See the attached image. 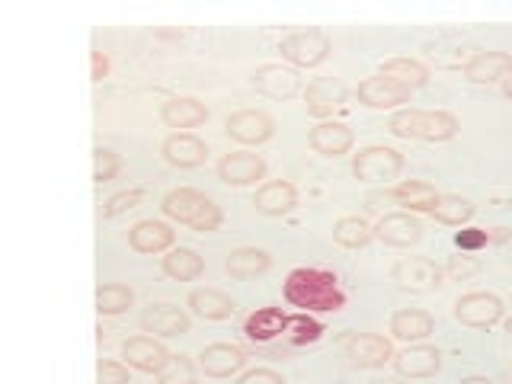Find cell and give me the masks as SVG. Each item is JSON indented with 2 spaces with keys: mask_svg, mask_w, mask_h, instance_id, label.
<instances>
[{
  "mask_svg": "<svg viewBox=\"0 0 512 384\" xmlns=\"http://www.w3.org/2000/svg\"><path fill=\"white\" fill-rule=\"evenodd\" d=\"M199 378V362H192L189 356H170L167 368L157 375V384H196Z\"/></svg>",
  "mask_w": 512,
  "mask_h": 384,
  "instance_id": "36",
  "label": "cell"
},
{
  "mask_svg": "<svg viewBox=\"0 0 512 384\" xmlns=\"http://www.w3.org/2000/svg\"><path fill=\"white\" fill-rule=\"evenodd\" d=\"M346 356L356 368L378 372V368L394 362V346L388 336H381V333H352L346 340Z\"/></svg>",
  "mask_w": 512,
  "mask_h": 384,
  "instance_id": "17",
  "label": "cell"
},
{
  "mask_svg": "<svg viewBox=\"0 0 512 384\" xmlns=\"http://www.w3.org/2000/svg\"><path fill=\"white\" fill-rule=\"evenodd\" d=\"M404 167H407L404 154L397 148H388V144H368V148H359V154H352V176L359 183L388 186L404 173Z\"/></svg>",
  "mask_w": 512,
  "mask_h": 384,
  "instance_id": "5",
  "label": "cell"
},
{
  "mask_svg": "<svg viewBox=\"0 0 512 384\" xmlns=\"http://www.w3.org/2000/svg\"><path fill=\"white\" fill-rule=\"evenodd\" d=\"M391 279L404 288V292L426 295L445 285V269L436 260H429V256H404V260L394 263Z\"/></svg>",
  "mask_w": 512,
  "mask_h": 384,
  "instance_id": "8",
  "label": "cell"
},
{
  "mask_svg": "<svg viewBox=\"0 0 512 384\" xmlns=\"http://www.w3.org/2000/svg\"><path fill=\"white\" fill-rule=\"evenodd\" d=\"M135 304V292L122 282H103L96 288V311L100 317H119Z\"/></svg>",
  "mask_w": 512,
  "mask_h": 384,
  "instance_id": "35",
  "label": "cell"
},
{
  "mask_svg": "<svg viewBox=\"0 0 512 384\" xmlns=\"http://www.w3.org/2000/svg\"><path fill=\"white\" fill-rule=\"evenodd\" d=\"M349 100V87L340 77H314L308 90H304V109L317 122L333 119V112H340Z\"/></svg>",
  "mask_w": 512,
  "mask_h": 384,
  "instance_id": "12",
  "label": "cell"
},
{
  "mask_svg": "<svg viewBox=\"0 0 512 384\" xmlns=\"http://www.w3.org/2000/svg\"><path fill=\"white\" fill-rule=\"evenodd\" d=\"M96 384H132V368L116 359L96 362Z\"/></svg>",
  "mask_w": 512,
  "mask_h": 384,
  "instance_id": "40",
  "label": "cell"
},
{
  "mask_svg": "<svg viewBox=\"0 0 512 384\" xmlns=\"http://www.w3.org/2000/svg\"><path fill=\"white\" fill-rule=\"evenodd\" d=\"M458 384H496V381L487 378V375H468V378H461Z\"/></svg>",
  "mask_w": 512,
  "mask_h": 384,
  "instance_id": "45",
  "label": "cell"
},
{
  "mask_svg": "<svg viewBox=\"0 0 512 384\" xmlns=\"http://www.w3.org/2000/svg\"><path fill=\"white\" fill-rule=\"evenodd\" d=\"M509 304H512V298H509Z\"/></svg>",
  "mask_w": 512,
  "mask_h": 384,
  "instance_id": "50",
  "label": "cell"
},
{
  "mask_svg": "<svg viewBox=\"0 0 512 384\" xmlns=\"http://www.w3.org/2000/svg\"><path fill=\"white\" fill-rule=\"evenodd\" d=\"M282 295L292 308L304 314H336L346 308V292L340 288L333 269L324 266H298L285 276Z\"/></svg>",
  "mask_w": 512,
  "mask_h": 384,
  "instance_id": "1",
  "label": "cell"
},
{
  "mask_svg": "<svg viewBox=\"0 0 512 384\" xmlns=\"http://www.w3.org/2000/svg\"><path fill=\"white\" fill-rule=\"evenodd\" d=\"M250 84H253L256 93L269 96V100L285 103V100H292V96L301 93V74L292 68V64L269 61V64H260V68L253 71Z\"/></svg>",
  "mask_w": 512,
  "mask_h": 384,
  "instance_id": "14",
  "label": "cell"
},
{
  "mask_svg": "<svg viewBox=\"0 0 512 384\" xmlns=\"http://www.w3.org/2000/svg\"><path fill=\"white\" fill-rule=\"evenodd\" d=\"M509 381H512V368H509Z\"/></svg>",
  "mask_w": 512,
  "mask_h": 384,
  "instance_id": "49",
  "label": "cell"
},
{
  "mask_svg": "<svg viewBox=\"0 0 512 384\" xmlns=\"http://www.w3.org/2000/svg\"><path fill=\"white\" fill-rule=\"evenodd\" d=\"M365 384H413V381H407V378H372Z\"/></svg>",
  "mask_w": 512,
  "mask_h": 384,
  "instance_id": "46",
  "label": "cell"
},
{
  "mask_svg": "<svg viewBox=\"0 0 512 384\" xmlns=\"http://www.w3.org/2000/svg\"><path fill=\"white\" fill-rule=\"evenodd\" d=\"M452 314H455L458 324L471 327V330H490L496 324H503L506 304L500 295H493V292H468L455 301Z\"/></svg>",
  "mask_w": 512,
  "mask_h": 384,
  "instance_id": "7",
  "label": "cell"
},
{
  "mask_svg": "<svg viewBox=\"0 0 512 384\" xmlns=\"http://www.w3.org/2000/svg\"><path fill=\"white\" fill-rule=\"evenodd\" d=\"M173 244H176V231L167 221H157V218H141L132 224V231H128V247L141 256L167 253L173 250Z\"/></svg>",
  "mask_w": 512,
  "mask_h": 384,
  "instance_id": "21",
  "label": "cell"
},
{
  "mask_svg": "<svg viewBox=\"0 0 512 384\" xmlns=\"http://www.w3.org/2000/svg\"><path fill=\"white\" fill-rule=\"evenodd\" d=\"M442 196V192H436V186L426 183V180H404L397 186H384L378 192H368L365 196V208L368 212H381V208H391V205H400V212H432V205H436V199Z\"/></svg>",
  "mask_w": 512,
  "mask_h": 384,
  "instance_id": "4",
  "label": "cell"
},
{
  "mask_svg": "<svg viewBox=\"0 0 512 384\" xmlns=\"http://www.w3.org/2000/svg\"><path fill=\"white\" fill-rule=\"evenodd\" d=\"M477 212V205L464 196H439L436 205H432L429 218L445 224V228H461V224H468Z\"/></svg>",
  "mask_w": 512,
  "mask_h": 384,
  "instance_id": "34",
  "label": "cell"
},
{
  "mask_svg": "<svg viewBox=\"0 0 512 384\" xmlns=\"http://www.w3.org/2000/svg\"><path fill=\"white\" fill-rule=\"evenodd\" d=\"M436 333V317L423 308H400L391 314V336L400 343H426Z\"/></svg>",
  "mask_w": 512,
  "mask_h": 384,
  "instance_id": "26",
  "label": "cell"
},
{
  "mask_svg": "<svg viewBox=\"0 0 512 384\" xmlns=\"http://www.w3.org/2000/svg\"><path fill=\"white\" fill-rule=\"evenodd\" d=\"M186 308L202 320H231L237 304L228 292H221V288H192L186 298Z\"/></svg>",
  "mask_w": 512,
  "mask_h": 384,
  "instance_id": "29",
  "label": "cell"
},
{
  "mask_svg": "<svg viewBox=\"0 0 512 384\" xmlns=\"http://www.w3.org/2000/svg\"><path fill=\"white\" fill-rule=\"evenodd\" d=\"M378 74L397 80V84H404L407 90H423L429 84V68L416 58H400V55L388 58V61H381Z\"/></svg>",
  "mask_w": 512,
  "mask_h": 384,
  "instance_id": "33",
  "label": "cell"
},
{
  "mask_svg": "<svg viewBox=\"0 0 512 384\" xmlns=\"http://www.w3.org/2000/svg\"><path fill=\"white\" fill-rule=\"evenodd\" d=\"M247 365V352L234 343H212L199 352V372L205 378H231Z\"/></svg>",
  "mask_w": 512,
  "mask_h": 384,
  "instance_id": "22",
  "label": "cell"
},
{
  "mask_svg": "<svg viewBox=\"0 0 512 384\" xmlns=\"http://www.w3.org/2000/svg\"><path fill=\"white\" fill-rule=\"evenodd\" d=\"M509 234H512L509 228H493V231H490V244H506Z\"/></svg>",
  "mask_w": 512,
  "mask_h": 384,
  "instance_id": "44",
  "label": "cell"
},
{
  "mask_svg": "<svg viewBox=\"0 0 512 384\" xmlns=\"http://www.w3.org/2000/svg\"><path fill=\"white\" fill-rule=\"evenodd\" d=\"M324 333H327L324 320H317L314 314L298 311V314H288L279 346H285L288 352H295V349H304V346L320 343V340H324Z\"/></svg>",
  "mask_w": 512,
  "mask_h": 384,
  "instance_id": "28",
  "label": "cell"
},
{
  "mask_svg": "<svg viewBox=\"0 0 512 384\" xmlns=\"http://www.w3.org/2000/svg\"><path fill=\"white\" fill-rule=\"evenodd\" d=\"M503 330H506V333H512V314H509V317H503Z\"/></svg>",
  "mask_w": 512,
  "mask_h": 384,
  "instance_id": "48",
  "label": "cell"
},
{
  "mask_svg": "<svg viewBox=\"0 0 512 384\" xmlns=\"http://www.w3.org/2000/svg\"><path fill=\"white\" fill-rule=\"evenodd\" d=\"M503 93H506V96H509V100H512V74H509V77L503 80Z\"/></svg>",
  "mask_w": 512,
  "mask_h": 384,
  "instance_id": "47",
  "label": "cell"
},
{
  "mask_svg": "<svg viewBox=\"0 0 512 384\" xmlns=\"http://www.w3.org/2000/svg\"><path fill=\"white\" fill-rule=\"evenodd\" d=\"M442 269H445V279L464 282V279L477 276V272L484 269V263H480V256H474V253H455V256H448V263Z\"/></svg>",
  "mask_w": 512,
  "mask_h": 384,
  "instance_id": "39",
  "label": "cell"
},
{
  "mask_svg": "<svg viewBox=\"0 0 512 384\" xmlns=\"http://www.w3.org/2000/svg\"><path fill=\"white\" fill-rule=\"evenodd\" d=\"M109 74V61H106V55L103 52H93V74H90V80H103Z\"/></svg>",
  "mask_w": 512,
  "mask_h": 384,
  "instance_id": "43",
  "label": "cell"
},
{
  "mask_svg": "<svg viewBox=\"0 0 512 384\" xmlns=\"http://www.w3.org/2000/svg\"><path fill=\"white\" fill-rule=\"evenodd\" d=\"M333 240L343 250H362L375 240V224H368L362 215H343L333 221Z\"/></svg>",
  "mask_w": 512,
  "mask_h": 384,
  "instance_id": "32",
  "label": "cell"
},
{
  "mask_svg": "<svg viewBox=\"0 0 512 384\" xmlns=\"http://www.w3.org/2000/svg\"><path fill=\"white\" fill-rule=\"evenodd\" d=\"M237 384H285V378H282V372H276V368L256 365V368H247V372H240Z\"/></svg>",
  "mask_w": 512,
  "mask_h": 384,
  "instance_id": "42",
  "label": "cell"
},
{
  "mask_svg": "<svg viewBox=\"0 0 512 384\" xmlns=\"http://www.w3.org/2000/svg\"><path fill=\"white\" fill-rule=\"evenodd\" d=\"M122 173V157L109 148H96L93 151V183H112Z\"/></svg>",
  "mask_w": 512,
  "mask_h": 384,
  "instance_id": "37",
  "label": "cell"
},
{
  "mask_svg": "<svg viewBox=\"0 0 512 384\" xmlns=\"http://www.w3.org/2000/svg\"><path fill=\"white\" fill-rule=\"evenodd\" d=\"M208 119V106L199 103L196 96H170L160 103V122L173 132H192Z\"/></svg>",
  "mask_w": 512,
  "mask_h": 384,
  "instance_id": "25",
  "label": "cell"
},
{
  "mask_svg": "<svg viewBox=\"0 0 512 384\" xmlns=\"http://www.w3.org/2000/svg\"><path fill=\"white\" fill-rule=\"evenodd\" d=\"M394 372L397 378L407 381H423V378H436L442 368V349L432 343H413L394 352Z\"/></svg>",
  "mask_w": 512,
  "mask_h": 384,
  "instance_id": "15",
  "label": "cell"
},
{
  "mask_svg": "<svg viewBox=\"0 0 512 384\" xmlns=\"http://www.w3.org/2000/svg\"><path fill=\"white\" fill-rule=\"evenodd\" d=\"M138 327L148 336H157V340H173V336L189 333L192 320L186 308L164 301V304H148V308L138 314Z\"/></svg>",
  "mask_w": 512,
  "mask_h": 384,
  "instance_id": "13",
  "label": "cell"
},
{
  "mask_svg": "<svg viewBox=\"0 0 512 384\" xmlns=\"http://www.w3.org/2000/svg\"><path fill=\"white\" fill-rule=\"evenodd\" d=\"M388 132L404 141H426V144H445L458 138L461 122L448 109H397L388 119Z\"/></svg>",
  "mask_w": 512,
  "mask_h": 384,
  "instance_id": "2",
  "label": "cell"
},
{
  "mask_svg": "<svg viewBox=\"0 0 512 384\" xmlns=\"http://www.w3.org/2000/svg\"><path fill=\"white\" fill-rule=\"evenodd\" d=\"M218 180L224 186H256L266 180V160L253 151H231L218 160Z\"/></svg>",
  "mask_w": 512,
  "mask_h": 384,
  "instance_id": "16",
  "label": "cell"
},
{
  "mask_svg": "<svg viewBox=\"0 0 512 384\" xmlns=\"http://www.w3.org/2000/svg\"><path fill=\"white\" fill-rule=\"evenodd\" d=\"M173 352L157 340V336H148V333H138V336H128L122 343V359L128 368H135L141 375H160L167 368Z\"/></svg>",
  "mask_w": 512,
  "mask_h": 384,
  "instance_id": "11",
  "label": "cell"
},
{
  "mask_svg": "<svg viewBox=\"0 0 512 384\" xmlns=\"http://www.w3.org/2000/svg\"><path fill=\"white\" fill-rule=\"evenodd\" d=\"M512 74V55L509 52H474L471 61L461 68V77L468 84H496Z\"/></svg>",
  "mask_w": 512,
  "mask_h": 384,
  "instance_id": "27",
  "label": "cell"
},
{
  "mask_svg": "<svg viewBox=\"0 0 512 384\" xmlns=\"http://www.w3.org/2000/svg\"><path fill=\"white\" fill-rule=\"evenodd\" d=\"M375 237L384 247H413L423 240V221L413 212H384L375 224Z\"/></svg>",
  "mask_w": 512,
  "mask_h": 384,
  "instance_id": "18",
  "label": "cell"
},
{
  "mask_svg": "<svg viewBox=\"0 0 512 384\" xmlns=\"http://www.w3.org/2000/svg\"><path fill=\"white\" fill-rule=\"evenodd\" d=\"M160 212L176 224H186V228L196 234H215L224 224L221 205L212 196H205L202 189H192V186L170 189L167 196L160 199Z\"/></svg>",
  "mask_w": 512,
  "mask_h": 384,
  "instance_id": "3",
  "label": "cell"
},
{
  "mask_svg": "<svg viewBox=\"0 0 512 384\" xmlns=\"http://www.w3.org/2000/svg\"><path fill=\"white\" fill-rule=\"evenodd\" d=\"M413 90H407L404 84H397V80L384 77V74H372L359 80L356 87V100L365 106V109H375V112H397V109H407Z\"/></svg>",
  "mask_w": 512,
  "mask_h": 384,
  "instance_id": "9",
  "label": "cell"
},
{
  "mask_svg": "<svg viewBox=\"0 0 512 384\" xmlns=\"http://www.w3.org/2000/svg\"><path fill=\"white\" fill-rule=\"evenodd\" d=\"M455 244H458L461 253H477L480 247L490 244V231H484V228H464V231L455 234Z\"/></svg>",
  "mask_w": 512,
  "mask_h": 384,
  "instance_id": "41",
  "label": "cell"
},
{
  "mask_svg": "<svg viewBox=\"0 0 512 384\" xmlns=\"http://www.w3.org/2000/svg\"><path fill=\"white\" fill-rule=\"evenodd\" d=\"M279 52H282V61H288L292 68H317V64H324L333 52V42L324 29H298V32H288V36L279 42Z\"/></svg>",
  "mask_w": 512,
  "mask_h": 384,
  "instance_id": "6",
  "label": "cell"
},
{
  "mask_svg": "<svg viewBox=\"0 0 512 384\" xmlns=\"http://www.w3.org/2000/svg\"><path fill=\"white\" fill-rule=\"evenodd\" d=\"M272 269V253L263 250V247H237L228 253V260H224V272H228L231 279H256L263 276V272Z\"/></svg>",
  "mask_w": 512,
  "mask_h": 384,
  "instance_id": "30",
  "label": "cell"
},
{
  "mask_svg": "<svg viewBox=\"0 0 512 384\" xmlns=\"http://www.w3.org/2000/svg\"><path fill=\"white\" fill-rule=\"evenodd\" d=\"M285 320H288V311H282V308H256L253 314L244 317L240 333H244V340L253 343L256 349H266L282 340Z\"/></svg>",
  "mask_w": 512,
  "mask_h": 384,
  "instance_id": "20",
  "label": "cell"
},
{
  "mask_svg": "<svg viewBox=\"0 0 512 384\" xmlns=\"http://www.w3.org/2000/svg\"><path fill=\"white\" fill-rule=\"evenodd\" d=\"M160 269H164V276L173 282H196L205 272V260L199 256V250H192V247H173L167 250L164 260H160Z\"/></svg>",
  "mask_w": 512,
  "mask_h": 384,
  "instance_id": "31",
  "label": "cell"
},
{
  "mask_svg": "<svg viewBox=\"0 0 512 384\" xmlns=\"http://www.w3.org/2000/svg\"><path fill=\"white\" fill-rule=\"evenodd\" d=\"M144 202V189H122L116 192V196H109L100 208L103 218H119L125 212H132V208H138Z\"/></svg>",
  "mask_w": 512,
  "mask_h": 384,
  "instance_id": "38",
  "label": "cell"
},
{
  "mask_svg": "<svg viewBox=\"0 0 512 384\" xmlns=\"http://www.w3.org/2000/svg\"><path fill=\"white\" fill-rule=\"evenodd\" d=\"M308 144H311V151L320 157H343L352 151V144H356V132H352L346 122L327 119V122H317L311 128Z\"/></svg>",
  "mask_w": 512,
  "mask_h": 384,
  "instance_id": "24",
  "label": "cell"
},
{
  "mask_svg": "<svg viewBox=\"0 0 512 384\" xmlns=\"http://www.w3.org/2000/svg\"><path fill=\"white\" fill-rule=\"evenodd\" d=\"M253 208L266 218H285L298 208V189L288 180H266L253 192Z\"/></svg>",
  "mask_w": 512,
  "mask_h": 384,
  "instance_id": "23",
  "label": "cell"
},
{
  "mask_svg": "<svg viewBox=\"0 0 512 384\" xmlns=\"http://www.w3.org/2000/svg\"><path fill=\"white\" fill-rule=\"evenodd\" d=\"M160 157L176 170H196L208 160V144L196 132H170L160 144Z\"/></svg>",
  "mask_w": 512,
  "mask_h": 384,
  "instance_id": "19",
  "label": "cell"
},
{
  "mask_svg": "<svg viewBox=\"0 0 512 384\" xmlns=\"http://www.w3.org/2000/svg\"><path fill=\"white\" fill-rule=\"evenodd\" d=\"M224 135L244 148H260L276 135V119L263 109H237L224 119Z\"/></svg>",
  "mask_w": 512,
  "mask_h": 384,
  "instance_id": "10",
  "label": "cell"
}]
</instances>
